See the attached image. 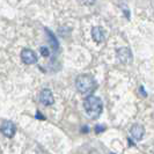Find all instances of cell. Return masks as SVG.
<instances>
[{
    "mask_svg": "<svg viewBox=\"0 0 154 154\" xmlns=\"http://www.w3.org/2000/svg\"><path fill=\"white\" fill-rule=\"evenodd\" d=\"M84 108L91 118H99L103 110L102 100L95 95H89L84 100Z\"/></svg>",
    "mask_w": 154,
    "mask_h": 154,
    "instance_id": "1",
    "label": "cell"
},
{
    "mask_svg": "<svg viewBox=\"0 0 154 154\" xmlns=\"http://www.w3.org/2000/svg\"><path fill=\"white\" fill-rule=\"evenodd\" d=\"M75 86L79 93L82 95H92V93L97 88V82L96 80L89 75V74H81L75 80Z\"/></svg>",
    "mask_w": 154,
    "mask_h": 154,
    "instance_id": "2",
    "label": "cell"
},
{
    "mask_svg": "<svg viewBox=\"0 0 154 154\" xmlns=\"http://www.w3.org/2000/svg\"><path fill=\"white\" fill-rule=\"evenodd\" d=\"M117 59L123 64H131L132 63V52L129 48H119L116 51Z\"/></svg>",
    "mask_w": 154,
    "mask_h": 154,
    "instance_id": "3",
    "label": "cell"
},
{
    "mask_svg": "<svg viewBox=\"0 0 154 154\" xmlns=\"http://www.w3.org/2000/svg\"><path fill=\"white\" fill-rule=\"evenodd\" d=\"M0 131L1 133L5 136V137H8V138H12L14 137L16 132V128L13 122L11 121H4L1 125H0Z\"/></svg>",
    "mask_w": 154,
    "mask_h": 154,
    "instance_id": "4",
    "label": "cell"
},
{
    "mask_svg": "<svg viewBox=\"0 0 154 154\" xmlns=\"http://www.w3.org/2000/svg\"><path fill=\"white\" fill-rule=\"evenodd\" d=\"M21 59L24 64L31 65L37 62V56L35 54V51H32L31 49H23L21 51Z\"/></svg>",
    "mask_w": 154,
    "mask_h": 154,
    "instance_id": "5",
    "label": "cell"
},
{
    "mask_svg": "<svg viewBox=\"0 0 154 154\" xmlns=\"http://www.w3.org/2000/svg\"><path fill=\"white\" fill-rule=\"evenodd\" d=\"M39 101L42 102V104L44 106H52L54 103V94L50 89H43L41 94H39Z\"/></svg>",
    "mask_w": 154,
    "mask_h": 154,
    "instance_id": "6",
    "label": "cell"
},
{
    "mask_svg": "<svg viewBox=\"0 0 154 154\" xmlns=\"http://www.w3.org/2000/svg\"><path fill=\"white\" fill-rule=\"evenodd\" d=\"M130 133H131V137L136 141H139V140L143 139L144 134H145V129L140 124H133L131 126V129H130Z\"/></svg>",
    "mask_w": 154,
    "mask_h": 154,
    "instance_id": "7",
    "label": "cell"
},
{
    "mask_svg": "<svg viewBox=\"0 0 154 154\" xmlns=\"http://www.w3.org/2000/svg\"><path fill=\"white\" fill-rule=\"evenodd\" d=\"M92 37L96 43L103 42L104 41V31H103V29L99 26L94 27L92 29Z\"/></svg>",
    "mask_w": 154,
    "mask_h": 154,
    "instance_id": "8",
    "label": "cell"
},
{
    "mask_svg": "<svg viewBox=\"0 0 154 154\" xmlns=\"http://www.w3.org/2000/svg\"><path fill=\"white\" fill-rule=\"evenodd\" d=\"M39 51H41V54H42V56L43 57H49V49L48 48H45V46H42L41 49H39Z\"/></svg>",
    "mask_w": 154,
    "mask_h": 154,
    "instance_id": "9",
    "label": "cell"
}]
</instances>
